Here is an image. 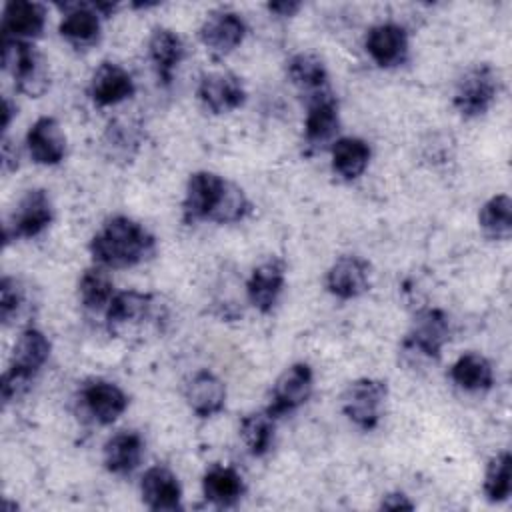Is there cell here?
Wrapping results in <instances>:
<instances>
[{"label":"cell","mask_w":512,"mask_h":512,"mask_svg":"<svg viewBox=\"0 0 512 512\" xmlns=\"http://www.w3.org/2000/svg\"><path fill=\"white\" fill-rule=\"evenodd\" d=\"M180 208L186 224H198L204 220L236 224L252 212V202L238 184L228 182L220 174L198 170L190 174L186 182Z\"/></svg>","instance_id":"obj_1"},{"label":"cell","mask_w":512,"mask_h":512,"mask_svg":"<svg viewBox=\"0 0 512 512\" xmlns=\"http://www.w3.org/2000/svg\"><path fill=\"white\" fill-rule=\"evenodd\" d=\"M94 264L104 268H132L156 254L154 234L138 220L116 214L108 218L88 242Z\"/></svg>","instance_id":"obj_2"},{"label":"cell","mask_w":512,"mask_h":512,"mask_svg":"<svg viewBox=\"0 0 512 512\" xmlns=\"http://www.w3.org/2000/svg\"><path fill=\"white\" fill-rule=\"evenodd\" d=\"M2 66L10 72L18 92L40 98L50 86L48 64L30 42L2 36Z\"/></svg>","instance_id":"obj_3"},{"label":"cell","mask_w":512,"mask_h":512,"mask_svg":"<svg viewBox=\"0 0 512 512\" xmlns=\"http://www.w3.org/2000/svg\"><path fill=\"white\" fill-rule=\"evenodd\" d=\"M500 92V74L488 64H474L458 78L452 104L462 118H478L486 114Z\"/></svg>","instance_id":"obj_4"},{"label":"cell","mask_w":512,"mask_h":512,"mask_svg":"<svg viewBox=\"0 0 512 512\" xmlns=\"http://www.w3.org/2000/svg\"><path fill=\"white\" fill-rule=\"evenodd\" d=\"M450 340V318L440 308H422L402 340V352L420 360H440Z\"/></svg>","instance_id":"obj_5"},{"label":"cell","mask_w":512,"mask_h":512,"mask_svg":"<svg viewBox=\"0 0 512 512\" xmlns=\"http://www.w3.org/2000/svg\"><path fill=\"white\" fill-rule=\"evenodd\" d=\"M388 396V386L378 378H358L350 382L342 394L344 416L362 430H372L382 418V406Z\"/></svg>","instance_id":"obj_6"},{"label":"cell","mask_w":512,"mask_h":512,"mask_svg":"<svg viewBox=\"0 0 512 512\" xmlns=\"http://www.w3.org/2000/svg\"><path fill=\"white\" fill-rule=\"evenodd\" d=\"M54 220V206L50 194L44 188L26 190L18 200L14 212L4 224L6 242L16 238H34L42 234Z\"/></svg>","instance_id":"obj_7"},{"label":"cell","mask_w":512,"mask_h":512,"mask_svg":"<svg viewBox=\"0 0 512 512\" xmlns=\"http://www.w3.org/2000/svg\"><path fill=\"white\" fill-rule=\"evenodd\" d=\"M314 390V372L306 362L290 364L274 382L270 392V402L264 408L272 418H282L292 414L302 404L308 402Z\"/></svg>","instance_id":"obj_8"},{"label":"cell","mask_w":512,"mask_h":512,"mask_svg":"<svg viewBox=\"0 0 512 512\" xmlns=\"http://www.w3.org/2000/svg\"><path fill=\"white\" fill-rule=\"evenodd\" d=\"M196 98L210 114H230L246 102V88L232 72H208L198 80Z\"/></svg>","instance_id":"obj_9"},{"label":"cell","mask_w":512,"mask_h":512,"mask_svg":"<svg viewBox=\"0 0 512 512\" xmlns=\"http://www.w3.org/2000/svg\"><path fill=\"white\" fill-rule=\"evenodd\" d=\"M246 36V22L234 10H214L206 14L204 22L200 24L198 38L214 56H228L234 52Z\"/></svg>","instance_id":"obj_10"},{"label":"cell","mask_w":512,"mask_h":512,"mask_svg":"<svg viewBox=\"0 0 512 512\" xmlns=\"http://www.w3.org/2000/svg\"><path fill=\"white\" fill-rule=\"evenodd\" d=\"M106 314V326L112 334H124L128 328H140L156 318V302L148 292L124 290L116 292Z\"/></svg>","instance_id":"obj_11"},{"label":"cell","mask_w":512,"mask_h":512,"mask_svg":"<svg viewBox=\"0 0 512 512\" xmlns=\"http://www.w3.org/2000/svg\"><path fill=\"white\" fill-rule=\"evenodd\" d=\"M340 130V114L336 96L330 90H322L308 96V108L304 118V142L310 150H318L324 144H332Z\"/></svg>","instance_id":"obj_12"},{"label":"cell","mask_w":512,"mask_h":512,"mask_svg":"<svg viewBox=\"0 0 512 512\" xmlns=\"http://www.w3.org/2000/svg\"><path fill=\"white\" fill-rule=\"evenodd\" d=\"M80 404L94 422L108 426L114 424L128 408L126 392L108 380L94 378L82 384L80 388Z\"/></svg>","instance_id":"obj_13"},{"label":"cell","mask_w":512,"mask_h":512,"mask_svg":"<svg viewBox=\"0 0 512 512\" xmlns=\"http://www.w3.org/2000/svg\"><path fill=\"white\" fill-rule=\"evenodd\" d=\"M366 54L380 68H394L408 60V32L396 22H380L364 36Z\"/></svg>","instance_id":"obj_14"},{"label":"cell","mask_w":512,"mask_h":512,"mask_svg":"<svg viewBox=\"0 0 512 512\" xmlns=\"http://www.w3.org/2000/svg\"><path fill=\"white\" fill-rule=\"evenodd\" d=\"M326 290L338 300H352L370 288V264L360 256H340L326 270Z\"/></svg>","instance_id":"obj_15"},{"label":"cell","mask_w":512,"mask_h":512,"mask_svg":"<svg viewBox=\"0 0 512 512\" xmlns=\"http://www.w3.org/2000/svg\"><path fill=\"white\" fill-rule=\"evenodd\" d=\"M286 284V266L280 258H268L258 264L246 282L248 302L262 314H268L278 304Z\"/></svg>","instance_id":"obj_16"},{"label":"cell","mask_w":512,"mask_h":512,"mask_svg":"<svg viewBox=\"0 0 512 512\" xmlns=\"http://www.w3.org/2000/svg\"><path fill=\"white\" fill-rule=\"evenodd\" d=\"M140 496L146 508L154 512H174L182 508V486L176 474L162 466H150L140 478Z\"/></svg>","instance_id":"obj_17"},{"label":"cell","mask_w":512,"mask_h":512,"mask_svg":"<svg viewBox=\"0 0 512 512\" xmlns=\"http://www.w3.org/2000/svg\"><path fill=\"white\" fill-rule=\"evenodd\" d=\"M26 148L32 162L40 166H56L66 156V134L52 116H40L26 132Z\"/></svg>","instance_id":"obj_18"},{"label":"cell","mask_w":512,"mask_h":512,"mask_svg":"<svg viewBox=\"0 0 512 512\" xmlns=\"http://www.w3.org/2000/svg\"><path fill=\"white\" fill-rule=\"evenodd\" d=\"M136 86L126 68L116 62H102L90 78V98L96 106L108 108L132 98Z\"/></svg>","instance_id":"obj_19"},{"label":"cell","mask_w":512,"mask_h":512,"mask_svg":"<svg viewBox=\"0 0 512 512\" xmlns=\"http://www.w3.org/2000/svg\"><path fill=\"white\" fill-rule=\"evenodd\" d=\"M64 10L66 12L58 26L60 36L76 48H88L96 44L102 32V16L96 12L94 2L64 4Z\"/></svg>","instance_id":"obj_20"},{"label":"cell","mask_w":512,"mask_h":512,"mask_svg":"<svg viewBox=\"0 0 512 512\" xmlns=\"http://www.w3.org/2000/svg\"><path fill=\"white\" fill-rule=\"evenodd\" d=\"M50 350H52V344H50L48 336L42 330L30 326V328L22 330L20 336L16 338V342L12 346L8 368L28 380H34V376L48 362Z\"/></svg>","instance_id":"obj_21"},{"label":"cell","mask_w":512,"mask_h":512,"mask_svg":"<svg viewBox=\"0 0 512 512\" xmlns=\"http://www.w3.org/2000/svg\"><path fill=\"white\" fill-rule=\"evenodd\" d=\"M46 10L38 2L12 0L2 12V36L30 42L44 32Z\"/></svg>","instance_id":"obj_22"},{"label":"cell","mask_w":512,"mask_h":512,"mask_svg":"<svg viewBox=\"0 0 512 512\" xmlns=\"http://www.w3.org/2000/svg\"><path fill=\"white\" fill-rule=\"evenodd\" d=\"M186 56V44L172 28L158 26L152 30L148 38V58L158 80L164 86H170L174 78V70Z\"/></svg>","instance_id":"obj_23"},{"label":"cell","mask_w":512,"mask_h":512,"mask_svg":"<svg viewBox=\"0 0 512 512\" xmlns=\"http://www.w3.org/2000/svg\"><path fill=\"white\" fill-rule=\"evenodd\" d=\"M184 398L198 418H212L226 406V384L210 370H198L186 384Z\"/></svg>","instance_id":"obj_24"},{"label":"cell","mask_w":512,"mask_h":512,"mask_svg":"<svg viewBox=\"0 0 512 512\" xmlns=\"http://www.w3.org/2000/svg\"><path fill=\"white\" fill-rule=\"evenodd\" d=\"M144 438L136 430L112 434L102 450L104 468L114 476H130L142 462Z\"/></svg>","instance_id":"obj_25"},{"label":"cell","mask_w":512,"mask_h":512,"mask_svg":"<svg viewBox=\"0 0 512 512\" xmlns=\"http://www.w3.org/2000/svg\"><path fill=\"white\" fill-rule=\"evenodd\" d=\"M244 492V478L232 466L212 464L202 476V494L210 504L218 508L236 506L242 500Z\"/></svg>","instance_id":"obj_26"},{"label":"cell","mask_w":512,"mask_h":512,"mask_svg":"<svg viewBox=\"0 0 512 512\" xmlns=\"http://www.w3.org/2000/svg\"><path fill=\"white\" fill-rule=\"evenodd\" d=\"M330 154H332V160H330L332 172L338 178L350 182L362 176L364 170L368 168L372 158V148L366 140L358 136H344L332 142Z\"/></svg>","instance_id":"obj_27"},{"label":"cell","mask_w":512,"mask_h":512,"mask_svg":"<svg viewBox=\"0 0 512 512\" xmlns=\"http://www.w3.org/2000/svg\"><path fill=\"white\" fill-rule=\"evenodd\" d=\"M450 380L464 392L480 394L488 392L494 386V370L486 356L478 352H466L462 354L452 366H450Z\"/></svg>","instance_id":"obj_28"},{"label":"cell","mask_w":512,"mask_h":512,"mask_svg":"<svg viewBox=\"0 0 512 512\" xmlns=\"http://www.w3.org/2000/svg\"><path fill=\"white\" fill-rule=\"evenodd\" d=\"M288 80L308 96L328 90V70L320 56L312 52H298L286 62Z\"/></svg>","instance_id":"obj_29"},{"label":"cell","mask_w":512,"mask_h":512,"mask_svg":"<svg viewBox=\"0 0 512 512\" xmlns=\"http://www.w3.org/2000/svg\"><path fill=\"white\" fill-rule=\"evenodd\" d=\"M114 294H116L114 282L108 268L94 264L82 272L78 280V300L86 310L90 312L106 310Z\"/></svg>","instance_id":"obj_30"},{"label":"cell","mask_w":512,"mask_h":512,"mask_svg":"<svg viewBox=\"0 0 512 512\" xmlns=\"http://www.w3.org/2000/svg\"><path fill=\"white\" fill-rule=\"evenodd\" d=\"M274 430H276V418H272L266 410L246 414L238 426V434L246 450L254 458H262L270 452L274 444Z\"/></svg>","instance_id":"obj_31"},{"label":"cell","mask_w":512,"mask_h":512,"mask_svg":"<svg viewBox=\"0 0 512 512\" xmlns=\"http://www.w3.org/2000/svg\"><path fill=\"white\" fill-rule=\"evenodd\" d=\"M478 224L490 240H508L512 236V200L508 194H496L486 200L478 214Z\"/></svg>","instance_id":"obj_32"},{"label":"cell","mask_w":512,"mask_h":512,"mask_svg":"<svg viewBox=\"0 0 512 512\" xmlns=\"http://www.w3.org/2000/svg\"><path fill=\"white\" fill-rule=\"evenodd\" d=\"M484 496L488 502L498 504L510 498V452L500 450L496 456L490 458L486 472H484V484H482Z\"/></svg>","instance_id":"obj_33"},{"label":"cell","mask_w":512,"mask_h":512,"mask_svg":"<svg viewBox=\"0 0 512 512\" xmlns=\"http://www.w3.org/2000/svg\"><path fill=\"white\" fill-rule=\"evenodd\" d=\"M102 144L108 150V158H112L114 162L116 160L130 162V158L136 154V150L140 146V138L132 124L112 120L104 132Z\"/></svg>","instance_id":"obj_34"},{"label":"cell","mask_w":512,"mask_h":512,"mask_svg":"<svg viewBox=\"0 0 512 512\" xmlns=\"http://www.w3.org/2000/svg\"><path fill=\"white\" fill-rule=\"evenodd\" d=\"M22 304H24L22 284L12 276H4L0 280V320H2V324H10L18 316Z\"/></svg>","instance_id":"obj_35"},{"label":"cell","mask_w":512,"mask_h":512,"mask_svg":"<svg viewBox=\"0 0 512 512\" xmlns=\"http://www.w3.org/2000/svg\"><path fill=\"white\" fill-rule=\"evenodd\" d=\"M382 510H414V502L404 492H388L380 500Z\"/></svg>","instance_id":"obj_36"},{"label":"cell","mask_w":512,"mask_h":512,"mask_svg":"<svg viewBox=\"0 0 512 512\" xmlns=\"http://www.w3.org/2000/svg\"><path fill=\"white\" fill-rule=\"evenodd\" d=\"M268 12L270 14H276L278 18H290L294 16L300 8H302V2H296V0H280V2H270L266 4Z\"/></svg>","instance_id":"obj_37"},{"label":"cell","mask_w":512,"mask_h":512,"mask_svg":"<svg viewBox=\"0 0 512 512\" xmlns=\"http://www.w3.org/2000/svg\"><path fill=\"white\" fill-rule=\"evenodd\" d=\"M14 116H16V106L10 102V98H4V102H2V128L4 130H8Z\"/></svg>","instance_id":"obj_38"}]
</instances>
